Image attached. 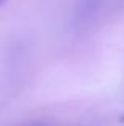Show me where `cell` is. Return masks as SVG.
Wrapping results in <instances>:
<instances>
[{"label":"cell","mask_w":124,"mask_h":126,"mask_svg":"<svg viewBox=\"0 0 124 126\" xmlns=\"http://www.w3.org/2000/svg\"><path fill=\"white\" fill-rule=\"evenodd\" d=\"M32 126H46V125H32Z\"/></svg>","instance_id":"7a4b0ae2"},{"label":"cell","mask_w":124,"mask_h":126,"mask_svg":"<svg viewBox=\"0 0 124 126\" xmlns=\"http://www.w3.org/2000/svg\"><path fill=\"white\" fill-rule=\"evenodd\" d=\"M5 2H6V0H0V6H2V5H3Z\"/></svg>","instance_id":"6da1fadb"}]
</instances>
